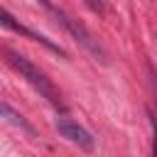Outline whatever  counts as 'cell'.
<instances>
[{
	"label": "cell",
	"mask_w": 157,
	"mask_h": 157,
	"mask_svg": "<svg viewBox=\"0 0 157 157\" xmlns=\"http://www.w3.org/2000/svg\"><path fill=\"white\" fill-rule=\"evenodd\" d=\"M5 56H7V64L42 96V98H47L56 110H64L66 105H64V101H61V96H59V91L54 88V83L47 78V74L39 69V66H34L27 56H22L20 52H15V49H5Z\"/></svg>",
	"instance_id": "cell-1"
},
{
	"label": "cell",
	"mask_w": 157,
	"mask_h": 157,
	"mask_svg": "<svg viewBox=\"0 0 157 157\" xmlns=\"http://www.w3.org/2000/svg\"><path fill=\"white\" fill-rule=\"evenodd\" d=\"M39 5H42L49 15H54V17H56V22H59L61 27H66V29L71 32V37H74V39H76V42H78V44H81L91 56H96V61H101V64H105V61H108V59H105V52L101 49V44L91 37V32H88L78 20H74L71 15H66L64 10H59V7H56L54 2H49V0H39Z\"/></svg>",
	"instance_id": "cell-2"
},
{
	"label": "cell",
	"mask_w": 157,
	"mask_h": 157,
	"mask_svg": "<svg viewBox=\"0 0 157 157\" xmlns=\"http://www.w3.org/2000/svg\"><path fill=\"white\" fill-rule=\"evenodd\" d=\"M54 128H56V132H59L61 137H66L69 142H74V145L81 147L83 152H91V150H93V137H91V132H88L83 125H78L76 120L61 115V118H56Z\"/></svg>",
	"instance_id": "cell-3"
},
{
	"label": "cell",
	"mask_w": 157,
	"mask_h": 157,
	"mask_svg": "<svg viewBox=\"0 0 157 157\" xmlns=\"http://www.w3.org/2000/svg\"><path fill=\"white\" fill-rule=\"evenodd\" d=\"M0 22H2V27H5V29H12V32H17V34H25V37H29L32 42H39L42 47H47L49 52H54V54H59V56H66V52H64L59 44H54L52 39H47V37H44V34H39V32H32V29H27L25 25L15 22V17H12L7 10H2V20H0Z\"/></svg>",
	"instance_id": "cell-4"
},
{
	"label": "cell",
	"mask_w": 157,
	"mask_h": 157,
	"mask_svg": "<svg viewBox=\"0 0 157 157\" xmlns=\"http://www.w3.org/2000/svg\"><path fill=\"white\" fill-rule=\"evenodd\" d=\"M2 113L7 115V120H10V123H15V125H20V128H25V130H29V132H32V128H29V125H27V123L22 120V115L12 113V108H10L7 103H2Z\"/></svg>",
	"instance_id": "cell-5"
},
{
	"label": "cell",
	"mask_w": 157,
	"mask_h": 157,
	"mask_svg": "<svg viewBox=\"0 0 157 157\" xmlns=\"http://www.w3.org/2000/svg\"><path fill=\"white\" fill-rule=\"evenodd\" d=\"M86 5L93 10V12H98V15H103V2L101 0H86Z\"/></svg>",
	"instance_id": "cell-6"
},
{
	"label": "cell",
	"mask_w": 157,
	"mask_h": 157,
	"mask_svg": "<svg viewBox=\"0 0 157 157\" xmlns=\"http://www.w3.org/2000/svg\"><path fill=\"white\" fill-rule=\"evenodd\" d=\"M152 152H155V157H157V123H155V142H152Z\"/></svg>",
	"instance_id": "cell-7"
}]
</instances>
